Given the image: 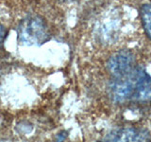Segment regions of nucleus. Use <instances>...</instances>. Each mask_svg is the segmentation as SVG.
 I'll list each match as a JSON object with an SVG mask.
<instances>
[{
    "instance_id": "1a4fd4ad",
    "label": "nucleus",
    "mask_w": 151,
    "mask_h": 142,
    "mask_svg": "<svg viewBox=\"0 0 151 142\" xmlns=\"http://www.w3.org/2000/svg\"><path fill=\"white\" fill-rule=\"evenodd\" d=\"M66 134H67L66 132H63V133H61V134H60L59 136H58V140H59V141H63V139H65L66 135H67Z\"/></svg>"
},
{
    "instance_id": "7ed1b4c3",
    "label": "nucleus",
    "mask_w": 151,
    "mask_h": 142,
    "mask_svg": "<svg viewBox=\"0 0 151 142\" xmlns=\"http://www.w3.org/2000/svg\"><path fill=\"white\" fill-rule=\"evenodd\" d=\"M135 56L129 50H119L113 53L108 61L107 67L113 78L129 74L135 67Z\"/></svg>"
},
{
    "instance_id": "f03ea898",
    "label": "nucleus",
    "mask_w": 151,
    "mask_h": 142,
    "mask_svg": "<svg viewBox=\"0 0 151 142\" xmlns=\"http://www.w3.org/2000/svg\"><path fill=\"white\" fill-rule=\"evenodd\" d=\"M132 70L129 74L114 78L111 82L109 86V93L115 103H124L129 101H133L135 83Z\"/></svg>"
},
{
    "instance_id": "20e7f679",
    "label": "nucleus",
    "mask_w": 151,
    "mask_h": 142,
    "mask_svg": "<svg viewBox=\"0 0 151 142\" xmlns=\"http://www.w3.org/2000/svg\"><path fill=\"white\" fill-rule=\"evenodd\" d=\"M132 75L135 83L133 101L138 102L151 101V76L140 66H135L132 70Z\"/></svg>"
},
{
    "instance_id": "423d86ee",
    "label": "nucleus",
    "mask_w": 151,
    "mask_h": 142,
    "mask_svg": "<svg viewBox=\"0 0 151 142\" xmlns=\"http://www.w3.org/2000/svg\"><path fill=\"white\" fill-rule=\"evenodd\" d=\"M141 18L145 33L151 40V4H145L141 7Z\"/></svg>"
},
{
    "instance_id": "39448f33",
    "label": "nucleus",
    "mask_w": 151,
    "mask_h": 142,
    "mask_svg": "<svg viewBox=\"0 0 151 142\" xmlns=\"http://www.w3.org/2000/svg\"><path fill=\"white\" fill-rule=\"evenodd\" d=\"M149 132L145 129L122 128L111 132L104 140L106 141H148Z\"/></svg>"
},
{
    "instance_id": "f257e3e1",
    "label": "nucleus",
    "mask_w": 151,
    "mask_h": 142,
    "mask_svg": "<svg viewBox=\"0 0 151 142\" xmlns=\"http://www.w3.org/2000/svg\"><path fill=\"white\" fill-rule=\"evenodd\" d=\"M18 41L26 46H42L50 40V33L44 18L29 15L23 19L17 28Z\"/></svg>"
},
{
    "instance_id": "0eeeda50",
    "label": "nucleus",
    "mask_w": 151,
    "mask_h": 142,
    "mask_svg": "<svg viewBox=\"0 0 151 142\" xmlns=\"http://www.w3.org/2000/svg\"><path fill=\"white\" fill-rule=\"evenodd\" d=\"M117 28H115V26L113 25L111 22H108L103 24V26L101 28V30H102V36H104V38H111L112 36H114L115 32H116Z\"/></svg>"
},
{
    "instance_id": "6e6552de",
    "label": "nucleus",
    "mask_w": 151,
    "mask_h": 142,
    "mask_svg": "<svg viewBox=\"0 0 151 142\" xmlns=\"http://www.w3.org/2000/svg\"><path fill=\"white\" fill-rule=\"evenodd\" d=\"M6 36H7V30L5 26H3L1 23H0V47L2 46L3 43L6 39Z\"/></svg>"
}]
</instances>
